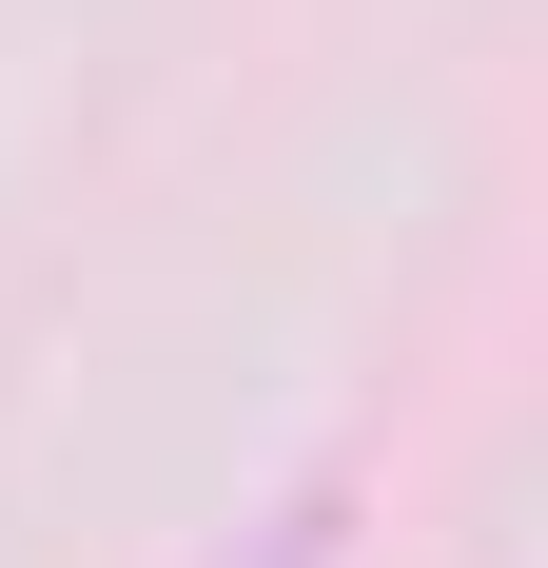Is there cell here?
I'll use <instances>...</instances> for the list:
<instances>
[]
</instances>
